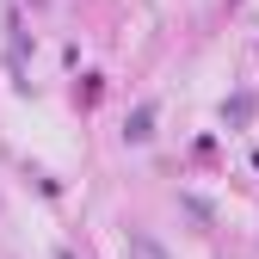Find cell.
I'll list each match as a JSON object with an SVG mask.
<instances>
[{"label": "cell", "mask_w": 259, "mask_h": 259, "mask_svg": "<svg viewBox=\"0 0 259 259\" xmlns=\"http://www.w3.org/2000/svg\"><path fill=\"white\" fill-rule=\"evenodd\" d=\"M130 259H167L154 235H130Z\"/></svg>", "instance_id": "6da1fadb"}]
</instances>
